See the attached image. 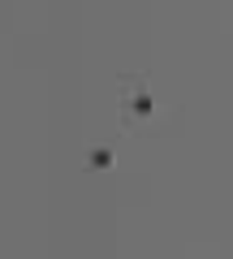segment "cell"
Masks as SVG:
<instances>
[{
  "label": "cell",
  "instance_id": "6da1fadb",
  "mask_svg": "<svg viewBox=\"0 0 233 259\" xmlns=\"http://www.w3.org/2000/svg\"><path fill=\"white\" fill-rule=\"evenodd\" d=\"M121 108H125V117H130V121L151 117V95L143 91L138 82H125V91H121Z\"/></svg>",
  "mask_w": 233,
  "mask_h": 259
},
{
  "label": "cell",
  "instance_id": "7a4b0ae2",
  "mask_svg": "<svg viewBox=\"0 0 233 259\" xmlns=\"http://www.w3.org/2000/svg\"><path fill=\"white\" fill-rule=\"evenodd\" d=\"M91 168H100V173H104V168H112V151H91Z\"/></svg>",
  "mask_w": 233,
  "mask_h": 259
}]
</instances>
